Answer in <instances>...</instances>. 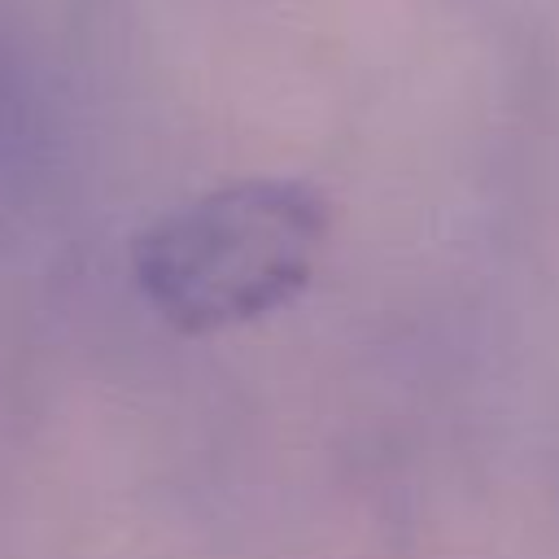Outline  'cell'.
I'll return each mask as SVG.
<instances>
[{
	"instance_id": "1",
	"label": "cell",
	"mask_w": 559,
	"mask_h": 559,
	"mask_svg": "<svg viewBox=\"0 0 559 559\" xmlns=\"http://www.w3.org/2000/svg\"><path fill=\"white\" fill-rule=\"evenodd\" d=\"M328 201L301 179H236L162 214L131 253L144 301L179 332L288 306L314 275Z\"/></svg>"
}]
</instances>
